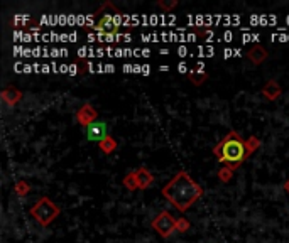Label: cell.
<instances>
[{
  "label": "cell",
  "instance_id": "obj_6",
  "mask_svg": "<svg viewBox=\"0 0 289 243\" xmlns=\"http://www.w3.org/2000/svg\"><path fill=\"white\" fill-rule=\"evenodd\" d=\"M74 118H76V122L80 123L81 127H88L98 120V111L95 110V106L90 105V103H83L80 108L76 110Z\"/></svg>",
  "mask_w": 289,
  "mask_h": 243
},
{
  "label": "cell",
  "instance_id": "obj_13",
  "mask_svg": "<svg viewBox=\"0 0 289 243\" xmlns=\"http://www.w3.org/2000/svg\"><path fill=\"white\" fill-rule=\"evenodd\" d=\"M14 191H15V194L17 196H27L29 194V191H31V184L27 181H24V179H19V181H15V184H14Z\"/></svg>",
  "mask_w": 289,
  "mask_h": 243
},
{
  "label": "cell",
  "instance_id": "obj_14",
  "mask_svg": "<svg viewBox=\"0 0 289 243\" xmlns=\"http://www.w3.org/2000/svg\"><path fill=\"white\" fill-rule=\"evenodd\" d=\"M122 184L125 186V189L129 191H136L139 189V186H137V177H136V171H130L127 176L124 177V181H122Z\"/></svg>",
  "mask_w": 289,
  "mask_h": 243
},
{
  "label": "cell",
  "instance_id": "obj_17",
  "mask_svg": "<svg viewBox=\"0 0 289 243\" xmlns=\"http://www.w3.org/2000/svg\"><path fill=\"white\" fill-rule=\"evenodd\" d=\"M233 177V169H230V167L227 166H221L220 171H218V179L221 182H230Z\"/></svg>",
  "mask_w": 289,
  "mask_h": 243
},
{
  "label": "cell",
  "instance_id": "obj_2",
  "mask_svg": "<svg viewBox=\"0 0 289 243\" xmlns=\"http://www.w3.org/2000/svg\"><path fill=\"white\" fill-rule=\"evenodd\" d=\"M213 155L223 166L235 171L247 161L249 152H247V147H245V140L240 137L239 132L230 130L218 144L213 147Z\"/></svg>",
  "mask_w": 289,
  "mask_h": 243
},
{
  "label": "cell",
  "instance_id": "obj_3",
  "mask_svg": "<svg viewBox=\"0 0 289 243\" xmlns=\"http://www.w3.org/2000/svg\"><path fill=\"white\" fill-rule=\"evenodd\" d=\"M107 14H105V7L104 3L100 5V9L95 12L93 19H97L92 26H86L88 31H93V33L100 34V35H120V24L115 21L117 15H120L122 12L113 5L112 2H107Z\"/></svg>",
  "mask_w": 289,
  "mask_h": 243
},
{
  "label": "cell",
  "instance_id": "obj_15",
  "mask_svg": "<svg viewBox=\"0 0 289 243\" xmlns=\"http://www.w3.org/2000/svg\"><path fill=\"white\" fill-rule=\"evenodd\" d=\"M188 78H189V81L193 83L195 86H200V85H203L205 81L208 79V73H205V71H198V73H189L188 74Z\"/></svg>",
  "mask_w": 289,
  "mask_h": 243
},
{
  "label": "cell",
  "instance_id": "obj_8",
  "mask_svg": "<svg viewBox=\"0 0 289 243\" xmlns=\"http://www.w3.org/2000/svg\"><path fill=\"white\" fill-rule=\"evenodd\" d=\"M260 93H262L264 98L269 100V102H276V100H279V97L283 95V88H281V85L276 79H269L266 85L262 86Z\"/></svg>",
  "mask_w": 289,
  "mask_h": 243
},
{
  "label": "cell",
  "instance_id": "obj_7",
  "mask_svg": "<svg viewBox=\"0 0 289 243\" xmlns=\"http://www.w3.org/2000/svg\"><path fill=\"white\" fill-rule=\"evenodd\" d=\"M105 137H108V125L104 120H97L92 125L86 127V139L90 142H97L100 144Z\"/></svg>",
  "mask_w": 289,
  "mask_h": 243
},
{
  "label": "cell",
  "instance_id": "obj_19",
  "mask_svg": "<svg viewBox=\"0 0 289 243\" xmlns=\"http://www.w3.org/2000/svg\"><path fill=\"white\" fill-rule=\"evenodd\" d=\"M157 7H159V9H162L164 12H171L173 9H176V7H178V2H176V0H171V2L159 0V2H157Z\"/></svg>",
  "mask_w": 289,
  "mask_h": 243
},
{
  "label": "cell",
  "instance_id": "obj_20",
  "mask_svg": "<svg viewBox=\"0 0 289 243\" xmlns=\"http://www.w3.org/2000/svg\"><path fill=\"white\" fill-rule=\"evenodd\" d=\"M284 189H286V193L289 194V179H288L286 182H284Z\"/></svg>",
  "mask_w": 289,
  "mask_h": 243
},
{
  "label": "cell",
  "instance_id": "obj_16",
  "mask_svg": "<svg viewBox=\"0 0 289 243\" xmlns=\"http://www.w3.org/2000/svg\"><path fill=\"white\" fill-rule=\"evenodd\" d=\"M245 147H247V152H249V155H252V154H254L255 150L260 147V140L255 137V135H251V137L245 139Z\"/></svg>",
  "mask_w": 289,
  "mask_h": 243
},
{
  "label": "cell",
  "instance_id": "obj_5",
  "mask_svg": "<svg viewBox=\"0 0 289 243\" xmlns=\"http://www.w3.org/2000/svg\"><path fill=\"white\" fill-rule=\"evenodd\" d=\"M152 230L162 238H169L176 232V218L173 216L169 211H161L154 216L152 223H150Z\"/></svg>",
  "mask_w": 289,
  "mask_h": 243
},
{
  "label": "cell",
  "instance_id": "obj_10",
  "mask_svg": "<svg viewBox=\"0 0 289 243\" xmlns=\"http://www.w3.org/2000/svg\"><path fill=\"white\" fill-rule=\"evenodd\" d=\"M0 97H2V102L5 103V105L9 106H15L19 102L22 100V91L14 88V86H7V88L2 90V93H0Z\"/></svg>",
  "mask_w": 289,
  "mask_h": 243
},
{
  "label": "cell",
  "instance_id": "obj_1",
  "mask_svg": "<svg viewBox=\"0 0 289 243\" xmlns=\"http://www.w3.org/2000/svg\"><path fill=\"white\" fill-rule=\"evenodd\" d=\"M161 193L181 213L188 211L198 199L203 196L201 186L186 171H178L171 181L162 188Z\"/></svg>",
  "mask_w": 289,
  "mask_h": 243
},
{
  "label": "cell",
  "instance_id": "obj_4",
  "mask_svg": "<svg viewBox=\"0 0 289 243\" xmlns=\"http://www.w3.org/2000/svg\"><path fill=\"white\" fill-rule=\"evenodd\" d=\"M29 214L34 218L41 226H49L56 218L61 214V208L47 196L39 198L29 208Z\"/></svg>",
  "mask_w": 289,
  "mask_h": 243
},
{
  "label": "cell",
  "instance_id": "obj_18",
  "mask_svg": "<svg viewBox=\"0 0 289 243\" xmlns=\"http://www.w3.org/2000/svg\"><path fill=\"white\" fill-rule=\"evenodd\" d=\"M189 226H191V223H189L188 220H186L184 216H180L176 218V232L180 233H186L189 230Z\"/></svg>",
  "mask_w": 289,
  "mask_h": 243
},
{
  "label": "cell",
  "instance_id": "obj_11",
  "mask_svg": "<svg viewBox=\"0 0 289 243\" xmlns=\"http://www.w3.org/2000/svg\"><path fill=\"white\" fill-rule=\"evenodd\" d=\"M136 177H137V186H139L141 191L147 189L154 182V176L147 167H139V169L136 171Z\"/></svg>",
  "mask_w": 289,
  "mask_h": 243
},
{
  "label": "cell",
  "instance_id": "obj_9",
  "mask_svg": "<svg viewBox=\"0 0 289 243\" xmlns=\"http://www.w3.org/2000/svg\"><path fill=\"white\" fill-rule=\"evenodd\" d=\"M247 59L249 61L252 63V65H255V66H259V65H262L264 61L267 59V56H269V53H267V49L264 46H260V44H254L251 47V49L247 51Z\"/></svg>",
  "mask_w": 289,
  "mask_h": 243
},
{
  "label": "cell",
  "instance_id": "obj_12",
  "mask_svg": "<svg viewBox=\"0 0 289 243\" xmlns=\"http://www.w3.org/2000/svg\"><path fill=\"white\" fill-rule=\"evenodd\" d=\"M98 149H100L105 155H110L117 149V140L112 137V135H108V137H105L104 140L98 144Z\"/></svg>",
  "mask_w": 289,
  "mask_h": 243
}]
</instances>
